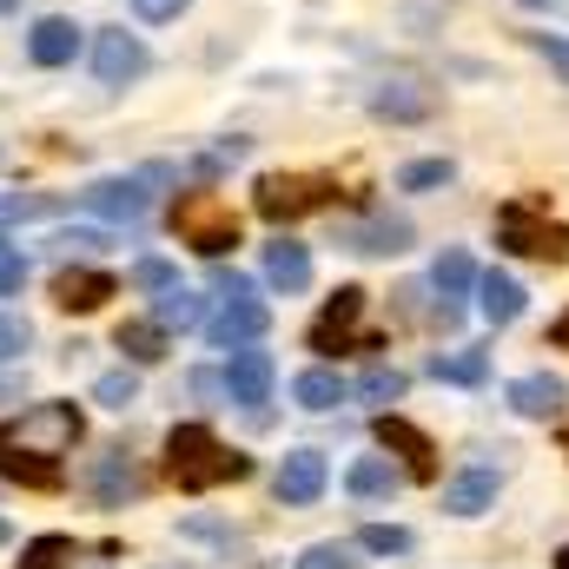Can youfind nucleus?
<instances>
[{"label": "nucleus", "instance_id": "obj_1", "mask_svg": "<svg viewBox=\"0 0 569 569\" xmlns=\"http://www.w3.org/2000/svg\"><path fill=\"white\" fill-rule=\"evenodd\" d=\"M246 470L252 463L239 450H226L206 425H172V437H166V477L179 490H219V483H239Z\"/></svg>", "mask_w": 569, "mask_h": 569}, {"label": "nucleus", "instance_id": "obj_2", "mask_svg": "<svg viewBox=\"0 0 569 569\" xmlns=\"http://www.w3.org/2000/svg\"><path fill=\"white\" fill-rule=\"evenodd\" d=\"M172 232H179V246H192L199 259H226V252L239 246V219H232V206H226L219 192H179V199H172Z\"/></svg>", "mask_w": 569, "mask_h": 569}, {"label": "nucleus", "instance_id": "obj_3", "mask_svg": "<svg viewBox=\"0 0 569 569\" xmlns=\"http://www.w3.org/2000/svg\"><path fill=\"white\" fill-rule=\"evenodd\" d=\"M497 246L517 252V259H550V266H563L569 259V226L543 219L537 206H503V212H497Z\"/></svg>", "mask_w": 569, "mask_h": 569}, {"label": "nucleus", "instance_id": "obj_4", "mask_svg": "<svg viewBox=\"0 0 569 569\" xmlns=\"http://www.w3.org/2000/svg\"><path fill=\"white\" fill-rule=\"evenodd\" d=\"M0 437H7V443H27V450H47V457H67V450L80 443V411H73V405H33V411L7 418Z\"/></svg>", "mask_w": 569, "mask_h": 569}, {"label": "nucleus", "instance_id": "obj_5", "mask_svg": "<svg viewBox=\"0 0 569 569\" xmlns=\"http://www.w3.org/2000/svg\"><path fill=\"white\" fill-rule=\"evenodd\" d=\"M331 179H311V172H266L259 179V212L272 219V226H291V219H305V212H318V206H331Z\"/></svg>", "mask_w": 569, "mask_h": 569}, {"label": "nucleus", "instance_id": "obj_6", "mask_svg": "<svg viewBox=\"0 0 569 569\" xmlns=\"http://www.w3.org/2000/svg\"><path fill=\"white\" fill-rule=\"evenodd\" d=\"M411 219L405 212H391V206H371L365 219H351V226H338V246L345 252H358V259H398V252H411Z\"/></svg>", "mask_w": 569, "mask_h": 569}, {"label": "nucleus", "instance_id": "obj_7", "mask_svg": "<svg viewBox=\"0 0 569 569\" xmlns=\"http://www.w3.org/2000/svg\"><path fill=\"white\" fill-rule=\"evenodd\" d=\"M272 385H279L272 351L239 345V351H232V365H226V398H232V405H246V411H266V405H272Z\"/></svg>", "mask_w": 569, "mask_h": 569}, {"label": "nucleus", "instance_id": "obj_8", "mask_svg": "<svg viewBox=\"0 0 569 569\" xmlns=\"http://www.w3.org/2000/svg\"><path fill=\"white\" fill-rule=\"evenodd\" d=\"M266 325H272V311L246 291V298H226L212 318H206V338L219 345V351H239V345H252V338H266Z\"/></svg>", "mask_w": 569, "mask_h": 569}, {"label": "nucleus", "instance_id": "obj_9", "mask_svg": "<svg viewBox=\"0 0 569 569\" xmlns=\"http://www.w3.org/2000/svg\"><path fill=\"white\" fill-rule=\"evenodd\" d=\"M371 437H378V450H385V457H405V470H411V477H437V450H430V437L411 425V418L378 411Z\"/></svg>", "mask_w": 569, "mask_h": 569}, {"label": "nucleus", "instance_id": "obj_10", "mask_svg": "<svg viewBox=\"0 0 569 569\" xmlns=\"http://www.w3.org/2000/svg\"><path fill=\"white\" fill-rule=\"evenodd\" d=\"M93 73H100V87H127V80H140V73H146L140 33H127V27H107V33L93 40Z\"/></svg>", "mask_w": 569, "mask_h": 569}, {"label": "nucleus", "instance_id": "obj_11", "mask_svg": "<svg viewBox=\"0 0 569 569\" xmlns=\"http://www.w3.org/2000/svg\"><path fill=\"white\" fill-rule=\"evenodd\" d=\"M325 477H331V470H325V457H318V450H291V457L279 463V477H272V497L291 503V510H305V503H318V497H325Z\"/></svg>", "mask_w": 569, "mask_h": 569}, {"label": "nucleus", "instance_id": "obj_12", "mask_svg": "<svg viewBox=\"0 0 569 569\" xmlns=\"http://www.w3.org/2000/svg\"><path fill=\"white\" fill-rule=\"evenodd\" d=\"M358 318H365V291H358V284H338V291H331V305H325V311H318V325H311V351H345Z\"/></svg>", "mask_w": 569, "mask_h": 569}, {"label": "nucleus", "instance_id": "obj_13", "mask_svg": "<svg viewBox=\"0 0 569 569\" xmlns=\"http://www.w3.org/2000/svg\"><path fill=\"white\" fill-rule=\"evenodd\" d=\"M0 477H7V483H20V490H60V483H67L60 457L27 450V443H7V437H0Z\"/></svg>", "mask_w": 569, "mask_h": 569}, {"label": "nucleus", "instance_id": "obj_14", "mask_svg": "<svg viewBox=\"0 0 569 569\" xmlns=\"http://www.w3.org/2000/svg\"><path fill=\"white\" fill-rule=\"evenodd\" d=\"M107 298H120V279H113V272L67 266V272L53 279V305H60V311H100Z\"/></svg>", "mask_w": 569, "mask_h": 569}, {"label": "nucleus", "instance_id": "obj_15", "mask_svg": "<svg viewBox=\"0 0 569 569\" xmlns=\"http://www.w3.org/2000/svg\"><path fill=\"white\" fill-rule=\"evenodd\" d=\"M497 503V463H463L450 483H443V510L450 517H483Z\"/></svg>", "mask_w": 569, "mask_h": 569}, {"label": "nucleus", "instance_id": "obj_16", "mask_svg": "<svg viewBox=\"0 0 569 569\" xmlns=\"http://www.w3.org/2000/svg\"><path fill=\"white\" fill-rule=\"evenodd\" d=\"M503 398H510V411H517V418H563L569 385L557 378V371H530V378H517Z\"/></svg>", "mask_w": 569, "mask_h": 569}, {"label": "nucleus", "instance_id": "obj_17", "mask_svg": "<svg viewBox=\"0 0 569 569\" xmlns=\"http://www.w3.org/2000/svg\"><path fill=\"white\" fill-rule=\"evenodd\" d=\"M80 206L100 212V219H127V226H133L146 212V179H100V186L80 192Z\"/></svg>", "mask_w": 569, "mask_h": 569}, {"label": "nucleus", "instance_id": "obj_18", "mask_svg": "<svg viewBox=\"0 0 569 569\" xmlns=\"http://www.w3.org/2000/svg\"><path fill=\"white\" fill-rule=\"evenodd\" d=\"M73 53H80V27L73 20H60V13L33 20V33H27V60L33 67H67Z\"/></svg>", "mask_w": 569, "mask_h": 569}, {"label": "nucleus", "instance_id": "obj_19", "mask_svg": "<svg viewBox=\"0 0 569 569\" xmlns=\"http://www.w3.org/2000/svg\"><path fill=\"white\" fill-rule=\"evenodd\" d=\"M371 113H378V120H430V113H437V93L418 87V80H385V87L371 93Z\"/></svg>", "mask_w": 569, "mask_h": 569}, {"label": "nucleus", "instance_id": "obj_20", "mask_svg": "<svg viewBox=\"0 0 569 569\" xmlns=\"http://www.w3.org/2000/svg\"><path fill=\"white\" fill-rule=\"evenodd\" d=\"M430 291L443 298V325H450V318H457V305L477 291V266H470V252H457V246H450V252L430 266Z\"/></svg>", "mask_w": 569, "mask_h": 569}, {"label": "nucleus", "instance_id": "obj_21", "mask_svg": "<svg viewBox=\"0 0 569 569\" xmlns=\"http://www.w3.org/2000/svg\"><path fill=\"white\" fill-rule=\"evenodd\" d=\"M477 311L490 325H517L523 318V284L510 279V272H477Z\"/></svg>", "mask_w": 569, "mask_h": 569}, {"label": "nucleus", "instance_id": "obj_22", "mask_svg": "<svg viewBox=\"0 0 569 569\" xmlns=\"http://www.w3.org/2000/svg\"><path fill=\"white\" fill-rule=\"evenodd\" d=\"M266 284L305 291V284H311V252H305L298 239H272V246H266Z\"/></svg>", "mask_w": 569, "mask_h": 569}, {"label": "nucleus", "instance_id": "obj_23", "mask_svg": "<svg viewBox=\"0 0 569 569\" xmlns=\"http://www.w3.org/2000/svg\"><path fill=\"white\" fill-rule=\"evenodd\" d=\"M398 483H405V470H398L391 457H358V463L345 470V490H351V497H398Z\"/></svg>", "mask_w": 569, "mask_h": 569}, {"label": "nucleus", "instance_id": "obj_24", "mask_svg": "<svg viewBox=\"0 0 569 569\" xmlns=\"http://www.w3.org/2000/svg\"><path fill=\"white\" fill-rule=\"evenodd\" d=\"M152 325H159V331H192V325H206V298H192L186 284H172V291H159Z\"/></svg>", "mask_w": 569, "mask_h": 569}, {"label": "nucleus", "instance_id": "obj_25", "mask_svg": "<svg viewBox=\"0 0 569 569\" xmlns=\"http://www.w3.org/2000/svg\"><path fill=\"white\" fill-rule=\"evenodd\" d=\"M120 351H127V365H159L166 358V331L152 318H127L120 325Z\"/></svg>", "mask_w": 569, "mask_h": 569}, {"label": "nucleus", "instance_id": "obj_26", "mask_svg": "<svg viewBox=\"0 0 569 569\" xmlns=\"http://www.w3.org/2000/svg\"><path fill=\"white\" fill-rule=\"evenodd\" d=\"M430 378L437 385H483L490 378V358L483 351H450V358H430Z\"/></svg>", "mask_w": 569, "mask_h": 569}, {"label": "nucleus", "instance_id": "obj_27", "mask_svg": "<svg viewBox=\"0 0 569 569\" xmlns=\"http://www.w3.org/2000/svg\"><path fill=\"white\" fill-rule=\"evenodd\" d=\"M291 398H298L305 411H331V405H345V378H338V371H305V378L291 385Z\"/></svg>", "mask_w": 569, "mask_h": 569}, {"label": "nucleus", "instance_id": "obj_28", "mask_svg": "<svg viewBox=\"0 0 569 569\" xmlns=\"http://www.w3.org/2000/svg\"><path fill=\"white\" fill-rule=\"evenodd\" d=\"M93 490H100L107 503H120V497H133V490H140V477H133L127 450H107V457H100V470H93Z\"/></svg>", "mask_w": 569, "mask_h": 569}, {"label": "nucleus", "instance_id": "obj_29", "mask_svg": "<svg viewBox=\"0 0 569 569\" xmlns=\"http://www.w3.org/2000/svg\"><path fill=\"white\" fill-rule=\"evenodd\" d=\"M405 391H411V378L391 371V365H371V371L358 378V398H365V405H398Z\"/></svg>", "mask_w": 569, "mask_h": 569}, {"label": "nucleus", "instance_id": "obj_30", "mask_svg": "<svg viewBox=\"0 0 569 569\" xmlns=\"http://www.w3.org/2000/svg\"><path fill=\"white\" fill-rule=\"evenodd\" d=\"M67 563H73V537H33L13 569H67Z\"/></svg>", "mask_w": 569, "mask_h": 569}, {"label": "nucleus", "instance_id": "obj_31", "mask_svg": "<svg viewBox=\"0 0 569 569\" xmlns=\"http://www.w3.org/2000/svg\"><path fill=\"white\" fill-rule=\"evenodd\" d=\"M450 159H411L405 172H398V192H437V186H450Z\"/></svg>", "mask_w": 569, "mask_h": 569}, {"label": "nucleus", "instance_id": "obj_32", "mask_svg": "<svg viewBox=\"0 0 569 569\" xmlns=\"http://www.w3.org/2000/svg\"><path fill=\"white\" fill-rule=\"evenodd\" d=\"M133 398H140V371H133V365H127V371H107V378L93 385V405H107V411H127Z\"/></svg>", "mask_w": 569, "mask_h": 569}, {"label": "nucleus", "instance_id": "obj_33", "mask_svg": "<svg viewBox=\"0 0 569 569\" xmlns=\"http://www.w3.org/2000/svg\"><path fill=\"white\" fill-rule=\"evenodd\" d=\"M358 550H371V557H411V530H398V523H365V530H358Z\"/></svg>", "mask_w": 569, "mask_h": 569}, {"label": "nucleus", "instance_id": "obj_34", "mask_svg": "<svg viewBox=\"0 0 569 569\" xmlns=\"http://www.w3.org/2000/svg\"><path fill=\"white\" fill-rule=\"evenodd\" d=\"M298 569H365V563H358L351 543H311V550L298 557Z\"/></svg>", "mask_w": 569, "mask_h": 569}, {"label": "nucleus", "instance_id": "obj_35", "mask_svg": "<svg viewBox=\"0 0 569 569\" xmlns=\"http://www.w3.org/2000/svg\"><path fill=\"white\" fill-rule=\"evenodd\" d=\"M27 284V252L20 246H0V298H13Z\"/></svg>", "mask_w": 569, "mask_h": 569}, {"label": "nucleus", "instance_id": "obj_36", "mask_svg": "<svg viewBox=\"0 0 569 569\" xmlns=\"http://www.w3.org/2000/svg\"><path fill=\"white\" fill-rule=\"evenodd\" d=\"M133 284H140V291H172L179 272H172L166 259H140V266H133Z\"/></svg>", "mask_w": 569, "mask_h": 569}, {"label": "nucleus", "instance_id": "obj_37", "mask_svg": "<svg viewBox=\"0 0 569 569\" xmlns=\"http://www.w3.org/2000/svg\"><path fill=\"white\" fill-rule=\"evenodd\" d=\"M27 338H33L27 318H0V365H13V358L27 351Z\"/></svg>", "mask_w": 569, "mask_h": 569}, {"label": "nucleus", "instance_id": "obj_38", "mask_svg": "<svg viewBox=\"0 0 569 569\" xmlns=\"http://www.w3.org/2000/svg\"><path fill=\"white\" fill-rule=\"evenodd\" d=\"M537 53L550 60V73L569 87V40H563V33H537Z\"/></svg>", "mask_w": 569, "mask_h": 569}, {"label": "nucleus", "instance_id": "obj_39", "mask_svg": "<svg viewBox=\"0 0 569 569\" xmlns=\"http://www.w3.org/2000/svg\"><path fill=\"white\" fill-rule=\"evenodd\" d=\"M186 7H192V0H133V13H140V20H179Z\"/></svg>", "mask_w": 569, "mask_h": 569}, {"label": "nucleus", "instance_id": "obj_40", "mask_svg": "<svg viewBox=\"0 0 569 569\" xmlns=\"http://www.w3.org/2000/svg\"><path fill=\"white\" fill-rule=\"evenodd\" d=\"M53 199H0V219H40Z\"/></svg>", "mask_w": 569, "mask_h": 569}, {"label": "nucleus", "instance_id": "obj_41", "mask_svg": "<svg viewBox=\"0 0 569 569\" xmlns=\"http://www.w3.org/2000/svg\"><path fill=\"white\" fill-rule=\"evenodd\" d=\"M550 345H557V351H569V311L557 318V325H550Z\"/></svg>", "mask_w": 569, "mask_h": 569}, {"label": "nucleus", "instance_id": "obj_42", "mask_svg": "<svg viewBox=\"0 0 569 569\" xmlns=\"http://www.w3.org/2000/svg\"><path fill=\"white\" fill-rule=\"evenodd\" d=\"M557 569H569V543H563V550H557Z\"/></svg>", "mask_w": 569, "mask_h": 569}, {"label": "nucleus", "instance_id": "obj_43", "mask_svg": "<svg viewBox=\"0 0 569 569\" xmlns=\"http://www.w3.org/2000/svg\"><path fill=\"white\" fill-rule=\"evenodd\" d=\"M523 7H557V0H523Z\"/></svg>", "mask_w": 569, "mask_h": 569}, {"label": "nucleus", "instance_id": "obj_44", "mask_svg": "<svg viewBox=\"0 0 569 569\" xmlns=\"http://www.w3.org/2000/svg\"><path fill=\"white\" fill-rule=\"evenodd\" d=\"M0 7H20V0H0Z\"/></svg>", "mask_w": 569, "mask_h": 569}, {"label": "nucleus", "instance_id": "obj_45", "mask_svg": "<svg viewBox=\"0 0 569 569\" xmlns=\"http://www.w3.org/2000/svg\"><path fill=\"white\" fill-rule=\"evenodd\" d=\"M0 543H7V523H0Z\"/></svg>", "mask_w": 569, "mask_h": 569}, {"label": "nucleus", "instance_id": "obj_46", "mask_svg": "<svg viewBox=\"0 0 569 569\" xmlns=\"http://www.w3.org/2000/svg\"><path fill=\"white\" fill-rule=\"evenodd\" d=\"M563 450H569V430H563Z\"/></svg>", "mask_w": 569, "mask_h": 569}]
</instances>
